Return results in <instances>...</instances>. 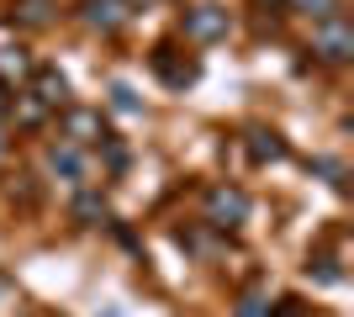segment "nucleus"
Returning a JSON list of instances; mask_svg holds the SVG:
<instances>
[{"instance_id": "18", "label": "nucleus", "mask_w": 354, "mask_h": 317, "mask_svg": "<svg viewBox=\"0 0 354 317\" xmlns=\"http://www.w3.org/2000/svg\"><path fill=\"white\" fill-rule=\"evenodd\" d=\"M101 317H122V307H106V312H101Z\"/></svg>"}, {"instance_id": "13", "label": "nucleus", "mask_w": 354, "mask_h": 317, "mask_svg": "<svg viewBox=\"0 0 354 317\" xmlns=\"http://www.w3.org/2000/svg\"><path fill=\"white\" fill-rule=\"evenodd\" d=\"M74 217H80V222H101V217H106V196H95V191H80V201H74Z\"/></svg>"}, {"instance_id": "17", "label": "nucleus", "mask_w": 354, "mask_h": 317, "mask_svg": "<svg viewBox=\"0 0 354 317\" xmlns=\"http://www.w3.org/2000/svg\"><path fill=\"white\" fill-rule=\"evenodd\" d=\"M6 111H11V90L0 85V122H6Z\"/></svg>"}, {"instance_id": "16", "label": "nucleus", "mask_w": 354, "mask_h": 317, "mask_svg": "<svg viewBox=\"0 0 354 317\" xmlns=\"http://www.w3.org/2000/svg\"><path fill=\"white\" fill-rule=\"evenodd\" d=\"M111 106H117V111H138V95L127 90V85H111Z\"/></svg>"}, {"instance_id": "15", "label": "nucleus", "mask_w": 354, "mask_h": 317, "mask_svg": "<svg viewBox=\"0 0 354 317\" xmlns=\"http://www.w3.org/2000/svg\"><path fill=\"white\" fill-rule=\"evenodd\" d=\"M307 275H317L323 286H339V280H344V270L333 265V259H312V265H307Z\"/></svg>"}, {"instance_id": "9", "label": "nucleus", "mask_w": 354, "mask_h": 317, "mask_svg": "<svg viewBox=\"0 0 354 317\" xmlns=\"http://www.w3.org/2000/svg\"><path fill=\"white\" fill-rule=\"evenodd\" d=\"M153 75H159L169 90H185V85L196 79V64H191V59L175 64V59H169V48H159V53H153Z\"/></svg>"}, {"instance_id": "2", "label": "nucleus", "mask_w": 354, "mask_h": 317, "mask_svg": "<svg viewBox=\"0 0 354 317\" xmlns=\"http://www.w3.org/2000/svg\"><path fill=\"white\" fill-rule=\"evenodd\" d=\"M106 117L95 106H64V143L69 148H90V143H106Z\"/></svg>"}, {"instance_id": "19", "label": "nucleus", "mask_w": 354, "mask_h": 317, "mask_svg": "<svg viewBox=\"0 0 354 317\" xmlns=\"http://www.w3.org/2000/svg\"><path fill=\"white\" fill-rule=\"evenodd\" d=\"M259 6H270V11H275V6H286V0H259Z\"/></svg>"}, {"instance_id": "8", "label": "nucleus", "mask_w": 354, "mask_h": 317, "mask_svg": "<svg viewBox=\"0 0 354 317\" xmlns=\"http://www.w3.org/2000/svg\"><path fill=\"white\" fill-rule=\"evenodd\" d=\"M48 169L64 175V180H74V185H85V153L69 148V143H53V148H48Z\"/></svg>"}, {"instance_id": "7", "label": "nucleus", "mask_w": 354, "mask_h": 317, "mask_svg": "<svg viewBox=\"0 0 354 317\" xmlns=\"http://www.w3.org/2000/svg\"><path fill=\"white\" fill-rule=\"evenodd\" d=\"M243 143H249V159H254V164H281V159H286V137L275 133V127H249Z\"/></svg>"}, {"instance_id": "11", "label": "nucleus", "mask_w": 354, "mask_h": 317, "mask_svg": "<svg viewBox=\"0 0 354 317\" xmlns=\"http://www.w3.org/2000/svg\"><path fill=\"white\" fill-rule=\"evenodd\" d=\"M11 16L21 27H48V21H53V6H48V0H21V6H11Z\"/></svg>"}, {"instance_id": "1", "label": "nucleus", "mask_w": 354, "mask_h": 317, "mask_svg": "<svg viewBox=\"0 0 354 317\" xmlns=\"http://www.w3.org/2000/svg\"><path fill=\"white\" fill-rule=\"evenodd\" d=\"M201 211H207V227L227 233V227L249 222V196H243L238 185H212L207 196H201Z\"/></svg>"}, {"instance_id": "6", "label": "nucleus", "mask_w": 354, "mask_h": 317, "mask_svg": "<svg viewBox=\"0 0 354 317\" xmlns=\"http://www.w3.org/2000/svg\"><path fill=\"white\" fill-rule=\"evenodd\" d=\"M127 16H133V11H127V0H85V21L95 32H106V37L127 27Z\"/></svg>"}, {"instance_id": "4", "label": "nucleus", "mask_w": 354, "mask_h": 317, "mask_svg": "<svg viewBox=\"0 0 354 317\" xmlns=\"http://www.w3.org/2000/svg\"><path fill=\"white\" fill-rule=\"evenodd\" d=\"M27 85H32L27 95L43 106V111H59V106H69V79H64L59 69H32Z\"/></svg>"}, {"instance_id": "12", "label": "nucleus", "mask_w": 354, "mask_h": 317, "mask_svg": "<svg viewBox=\"0 0 354 317\" xmlns=\"http://www.w3.org/2000/svg\"><path fill=\"white\" fill-rule=\"evenodd\" d=\"M270 312H275V307H270V291L254 286V291H243V296H238V312H233V317H270Z\"/></svg>"}, {"instance_id": "14", "label": "nucleus", "mask_w": 354, "mask_h": 317, "mask_svg": "<svg viewBox=\"0 0 354 317\" xmlns=\"http://www.w3.org/2000/svg\"><path fill=\"white\" fill-rule=\"evenodd\" d=\"M296 6H301L312 21H333V16L344 11V0H296Z\"/></svg>"}, {"instance_id": "10", "label": "nucleus", "mask_w": 354, "mask_h": 317, "mask_svg": "<svg viewBox=\"0 0 354 317\" xmlns=\"http://www.w3.org/2000/svg\"><path fill=\"white\" fill-rule=\"evenodd\" d=\"M11 79H32V59L21 48H0V85L11 90Z\"/></svg>"}, {"instance_id": "5", "label": "nucleus", "mask_w": 354, "mask_h": 317, "mask_svg": "<svg viewBox=\"0 0 354 317\" xmlns=\"http://www.w3.org/2000/svg\"><path fill=\"white\" fill-rule=\"evenodd\" d=\"M185 37H191V43H217V37H227V11H217V6L185 11Z\"/></svg>"}, {"instance_id": "3", "label": "nucleus", "mask_w": 354, "mask_h": 317, "mask_svg": "<svg viewBox=\"0 0 354 317\" xmlns=\"http://www.w3.org/2000/svg\"><path fill=\"white\" fill-rule=\"evenodd\" d=\"M312 53L328 64H349L354 59V27L344 21V16H333V21H317V32H312Z\"/></svg>"}]
</instances>
